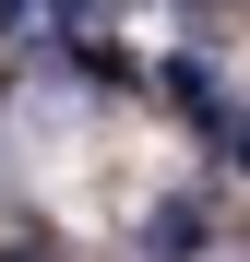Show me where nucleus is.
Returning a JSON list of instances; mask_svg holds the SVG:
<instances>
[{
  "instance_id": "nucleus-1",
  "label": "nucleus",
  "mask_w": 250,
  "mask_h": 262,
  "mask_svg": "<svg viewBox=\"0 0 250 262\" xmlns=\"http://www.w3.org/2000/svg\"><path fill=\"white\" fill-rule=\"evenodd\" d=\"M226 238V214H215V191H155V214H131V262H202Z\"/></svg>"
}]
</instances>
